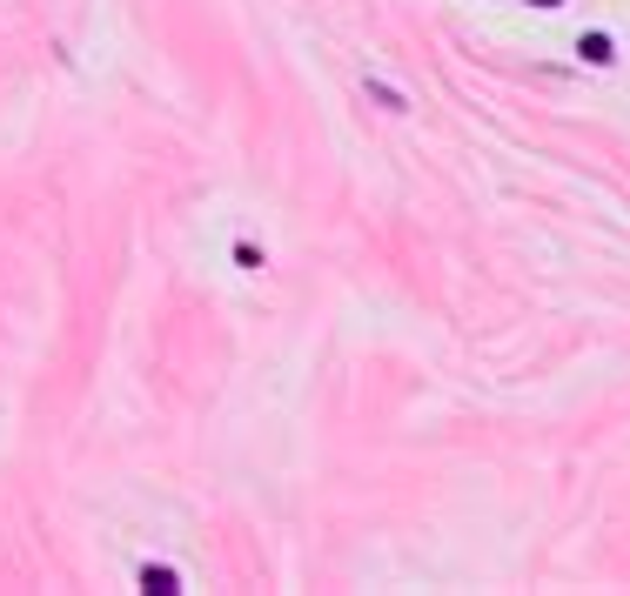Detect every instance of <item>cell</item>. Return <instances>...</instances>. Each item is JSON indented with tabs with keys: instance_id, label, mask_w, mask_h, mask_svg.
<instances>
[{
	"instance_id": "6da1fadb",
	"label": "cell",
	"mask_w": 630,
	"mask_h": 596,
	"mask_svg": "<svg viewBox=\"0 0 630 596\" xmlns=\"http://www.w3.org/2000/svg\"><path fill=\"white\" fill-rule=\"evenodd\" d=\"M141 590H161V596H168V590H181V576L168 570V563H141Z\"/></svg>"
},
{
	"instance_id": "7a4b0ae2",
	"label": "cell",
	"mask_w": 630,
	"mask_h": 596,
	"mask_svg": "<svg viewBox=\"0 0 630 596\" xmlns=\"http://www.w3.org/2000/svg\"><path fill=\"white\" fill-rule=\"evenodd\" d=\"M577 54H584L590 67H610V61H617V47H610V34H584V47H577Z\"/></svg>"
},
{
	"instance_id": "3957f363",
	"label": "cell",
	"mask_w": 630,
	"mask_h": 596,
	"mask_svg": "<svg viewBox=\"0 0 630 596\" xmlns=\"http://www.w3.org/2000/svg\"><path fill=\"white\" fill-rule=\"evenodd\" d=\"M369 94H376V108H389V114H409V101L396 88H389V81H369Z\"/></svg>"
}]
</instances>
